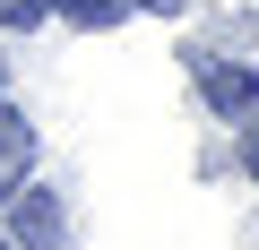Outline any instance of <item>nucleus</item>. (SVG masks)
Masks as SVG:
<instances>
[{"instance_id": "f257e3e1", "label": "nucleus", "mask_w": 259, "mask_h": 250, "mask_svg": "<svg viewBox=\"0 0 259 250\" xmlns=\"http://www.w3.org/2000/svg\"><path fill=\"white\" fill-rule=\"evenodd\" d=\"M61 224H69V216H61L52 190H26V181L9 190V241H18V250H61Z\"/></svg>"}, {"instance_id": "7ed1b4c3", "label": "nucleus", "mask_w": 259, "mask_h": 250, "mask_svg": "<svg viewBox=\"0 0 259 250\" xmlns=\"http://www.w3.org/2000/svg\"><path fill=\"white\" fill-rule=\"evenodd\" d=\"M199 86H207V104L233 121V112H259V78L250 69H199Z\"/></svg>"}, {"instance_id": "6e6552de", "label": "nucleus", "mask_w": 259, "mask_h": 250, "mask_svg": "<svg viewBox=\"0 0 259 250\" xmlns=\"http://www.w3.org/2000/svg\"><path fill=\"white\" fill-rule=\"evenodd\" d=\"M0 250H18V241H9V233H0Z\"/></svg>"}, {"instance_id": "39448f33", "label": "nucleus", "mask_w": 259, "mask_h": 250, "mask_svg": "<svg viewBox=\"0 0 259 250\" xmlns=\"http://www.w3.org/2000/svg\"><path fill=\"white\" fill-rule=\"evenodd\" d=\"M44 9H52V0H0V26H35Z\"/></svg>"}, {"instance_id": "f03ea898", "label": "nucleus", "mask_w": 259, "mask_h": 250, "mask_svg": "<svg viewBox=\"0 0 259 250\" xmlns=\"http://www.w3.org/2000/svg\"><path fill=\"white\" fill-rule=\"evenodd\" d=\"M26 164H35V130H26L18 104H0V198L26 181Z\"/></svg>"}, {"instance_id": "20e7f679", "label": "nucleus", "mask_w": 259, "mask_h": 250, "mask_svg": "<svg viewBox=\"0 0 259 250\" xmlns=\"http://www.w3.org/2000/svg\"><path fill=\"white\" fill-rule=\"evenodd\" d=\"M52 9H61L69 26H112V18H121V0H52Z\"/></svg>"}, {"instance_id": "0eeeda50", "label": "nucleus", "mask_w": 259, "mask_h": 250, "mask_svg": "<svg viewBox=\"0 0 259 250\" xmlns=\"http://www.w3.org/2000/svg\"><path fill=\"white\" fill-rule=\"evenodd\" d=\"M147 9H164V18H173V9H182V0H147Z\"/></svg>"}, {"instance_id": "423d86ee", "label": "nucleus", "mask_w": 259, "mask_h": 250, "mask_svg": "<svg viewBox=\"0 0 259 250\" xmlns=\"http://www.w3.org/2000/svg\"><path fill=\"white\" fill-rule=\"evenodd\" d=\"M242 164H250V173H259V121H250V138H242Z\"/></svg>"}]
</instances>
